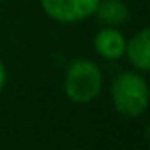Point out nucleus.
Returning a JSON list of instances; mask_svg holds the SVG:
<instances>
[{
    "label": "nucleus",
    "mask_w": 150,
    "mask_h": 150,
    "mask_svg": "<svg viewBox=\"0 0 150 150\" xmlns=\"http://www.w3.org/2000/svg\"><path fill=\"white\" fill-rule=\"evenodd\" d=\"M95 51L105 59H120L125 50V38L114 27H105L93 38Z\"/></svg>",
    "instance_id": "4"
},
{
    "label": "nucleus",
    "mask_w": 150,
    "mask_h": 150,
    "mask_svg": "<svg viewBox=\"0 0 150 150\" xmlns=\"http://www.w3.org/2000/svg\"><path fill=\"white\" fill-rule=\"evenodd\" d=\"M93 15H97L99 21L105 23V25L118 27V25L127 21L129 10L125 6V2H122V0H99L97 10Z\"/></svg>",
    "instance_id": "6"
},
{
    "label": "nucleus",
    "mask_w": 150,
    "mask_h": 150,
    "mask_svg": "<svg viewBox=\"0 0 150 150\" xmlns=\"http://www.w3.org/2000/svg\"><path fill=\"white\" fill-rule=\"evenodd\" d=\"M124 53L127 55L129 63L141 72H146L150 69V30L143 29L137 33L129 42H125Z\"/></svg>",
    "instance_id": "5"
},
{
    "label": "nucleus",
    "mask_w": 150,
    "mask_h": 150,
    "mask_svg": "<svg viewBox=\"0 0 150 150\" xmlns=\"http://www.w3.org/2000/svg\"><path fill=\"white\" fill-rule=\"evenodd\" d=\"M44 11L59 23H74L95 13L99 0H40Z\"/></svg>",
    "instance_id": "3"
},
{
    "label": "nucleus",
    "mask_w": 150,
    "mask_h": 150,
    "mask_svg": "<svg viewBox=\"0 0 150 150\" xmlns=\"http://www.w3.org/2000/svg\"><path fill=\"white\" fill-rule=\"evenodd\" d=\"M4 84H6V67H4V63L0 61V89L4 88Z\"/></svg>",
    "instance_id": "7"
},
{
    "label": "nucleus",
    "mask_w": 150,
    "mask_h": 150,
    "mask_svg": "<svg viewBox=\"0 0 150 150\" xmlns=\"http://www.w3.org/2000/svg\"><path fill=\"white\" fill-rule=\"evenodd\" d=\"M65 93L74 103H89L101 93V69L89 59H74L65 72Z\"/></svg>",
    "instance_id": "2"
},
{
    "label": "nucleus",
    "mask_w": 150,
    "mask_h": 150,
    "mask_svg": "<svg viewBox=\"0 0 150 150\" xmlns=\"http://www.w3.org/2000/svg\"><path fill=\"white\" fill-rule=\"evenodd\" d=\"M114 108L127 118H139L148 108V84L137 72H122L112 82Z\"/></svg>",
    "instance_id": "1"
}]
</instances>
